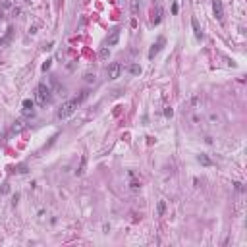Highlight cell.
I'll return each mask as SVG.
<instances>
[{"label": "cell", "instance_id": "1", "mask_svg": "<svg viewBox=\"0 0 247 247\" xmlns=\"http://www.w3.org/2000/svg\"><path fill=\"white\" fill-rule=\"evenodd\" d=\"M85 97H87V93L83 91L79 98H70V100H66V103L62 104L60 108H58V118H60V120H66V118H70L71 114L77 110V106L81 104V100H83Z\"/></svg>", "mask_w": 247, "mask_h": 247}, {"label": "cell", "instance_id": "2", "mask_svg": "<svg viewBox=\"0 0 247 247\" xmlns=\"http://www.w3.org/2000/svg\"><path fill=\"white\" fill-rule=\"evenodd\" d=\"M35 100H37L41 106H45V104L50 100V89L47 87V85H39L37 89H35Z\"/></svg>", "mask_w": 247, "mask_h": 247}, {"label": "cell", "instance_id": "3", "mask_svg": "<svg viewBox=\"0 0 247 247\" xmlns=\"http://www.w3.org/2000/svg\"><path fill=\"white\" fill-rule=\"evenodd\" d=\"M106 75H108V79H118L122 75V64L120 62H112L106 68Z\"/></svg>", "mask_w": 247, "mask_h": 247}, {"label": "cell", "instance_id": "4", "mask_svg": "<svg viewBox=\"0 0 247 247\" xmlns=\"http://www.w3.org/2000/svg\"><path fill=\"white\" fill-rule=\"evenodd\" d=\"M118 39H120V27H114L110 31V35L106 37V47H114L118 42Z\"/></svg>", "mask_w": 247, "mask_h": 247}, {"label": "cell", "instance_id": "5", "mask_svg": "<svg viewBox=\"0 0 247 247\" xmlns=\"http://www.w3.org/2000/svg\"><path fill=\"white\" fill-rule=\"evenodd\" d=\"M212 10H214V18L218 19V21H222L224 19V6H222L220 0H214V2H212Z\"/></svg>", "mask_w": 247, "mask_h": 247}, {"label": "cell", "instance_id": "6", "mask_svg": "<svg viewBox=\"0 0 247 247\" xmlns=\"http://www.w3.org/2000/svg\"><path fill=\"white\" fill-rule=\"evenodd\" d=\"M162 45H164V39L160 37V39H159V42H156V45H153V48L149 50V58H154V54H159V50L162 48Z\"/></svg>", "mask_w": 247, "mask_h": 247}, {"label": "cell", "instance_id": "7", "mask_svg": "<svg viewBox=\"0 0 247 247\" xmlns=\"http://www.w3.org/2000/svg\"><path fill=\"white\" fill-rule=\"evenodd\" d=\"M160 21H162V6H156V10H154V16H153V23L159 25Z\"/></svg>", "mask_w": 247, "mask_h": 247}, {"label": "cell", "instance_id": "8", "mask_svg": "<svg viewBox=\"0 0 247 247\" xmlns=\"http://www.w3.org/2000/svg\"><path fill=\"white\" fill-rule=\"evenodd\" d=\"M191 27H193V33H195V37H197V39L203 37V31H201V27H199V21H197V18H193V19H191Z\"/></svg>", "mask_w": 247, "mask_h": 247}, {"label": "cell", "instance_id": "9", "mask_svg": "<svg viewBox=\"0 0 247 247\" xmlns=\"http://www.w3.org/2000/svg\"><path fill=\"white\" fill-rule=\"evenodd\" d=\"M127 71H130L131 75H139L141 74V66L139 64H130L127 66Z\"/></svg>", "mask_w": 247, "mask_h": 247}, {"label": "cell", "instance_id": "10", "mask_svg": "<svg viewBox=\"0 0 247 247\" xmlns=\"http://www.w3.org/2000/svg\"><path fill=\"white\" fill-rule=\"evenodd\" d=\"M33 106H35V103H33L31 98H25V100H23V110H25V114L33 112Z\"/></svg>", "mask_w": 247, "mask_h": 247}, {"label": "cell", "instance_id": "11", "mask_svg": "<svg viewBox=\"0 0 247 247\" xmlns=\"http://www.w3.org/2000/svg\"><path fill=\"white\" fill-rule=\"evenodd\" d=\"M199 162H201V164H205V166H210V164H212V160H210L207 154H199Z\"/></svg>", "mask_w": 247, "mask_h": 247}, {"label": "cell", "instance_id": "12", "mask_svg": "<svg viewBox=\"0 0 247 247\" xmlns=\"http://www.w3.org/2000/svg\"><path fill=\"white\" fill-rule=\"evenodd\" d=\"M85 162H87V156L83 154V156H81V164H79V168H77V172H75L77 176H81V174H83V170H85Z\"/></svg>", "mask_w": 247, "mask_h": 247}, {"label": "cell", "instance_id": "13", "mask_svg": "<svg viewBox=\"0 0 247 247\" xmlns=\"http://www.w3.org/2000/svg\"><path fill=\"white\" fill-rule=\"evenodd\" d=\"M131 12L133 14H139V0H131Z\"/></svg>", "mask_w": 247, "mask_h": 247}, {"label": "cell", "instance_id": "14", "mask_svg": "<svg viewBox=\"0 0 247 247\" xmlns=\"http://www.w3.org/2000/svg\"><path fill=\"white\" fill-rule=\"evenodd\" d=\"M130 178H131V182H130V187L131 189H139V182H135V180H133V172H130Z\"/></svg>", "mask_w": 247, "mask_h": 247}, {"label": "cell", "instance_id": "15", "mask_svg": "<svg viewBox=\"0 0 247 247\" xmlns=\"http://www.w3.org/2000/svg\"><path fill=\"white\" fill-rule=\"evenodd\" d=\"M166 212V203L164 201H159V216H162Z\"/></svg>", "mask_w": 247, "mask_h": 247}, {"label": "cell", "instance_id": "16", "mask_svg": "<svg viewBox=\"0 0 247 247\" xmlns=\"http://www.w3.org/2000/svg\"><path fill=\"white\" fill-rule=\"evenodd\" d=\"M21 130H23V122L18 120V122L14 124V131H21Z\"/></svg>", "mask_w": 247, "mask_h": 247}, {"label": "cell", "instance_id": "17", "mask_svg": "<svg viewBox=\"0 0 247 247\" xmlns=\"http://www.w3.org/2000/svg\"><path fill=\"white\" fill-rule=\"evenodd\" d=\"M85 81L87 83H95V74H85Z\"/></svg>", "mask_w": 247, "mask_h": 247}, {"label": "cell", "instance_id": "18", "mask_svg": "<svg viewBox=\"0 0 247 247\" xmlns=\"http://www.w3.org/2000/svg\"><path fill=\"white\" fill-rule=\"evenodd\" d=\"M50 62H52V60H47L45 64H42V71H47L48 68H50Z\"/></svg>", "mask_w": 247, "mask_h": 247}, {"label": "cell", "instance_id": "19", "mask_svg": "<svg viewBox=\"0 0 247 247\" xmlns=\"http://www.w3.org/2000/svg\"><path fill=\"white\" fill-rule=\"evenodd\" d=\"M108 56V47L106 48H103V50H100V58H106Z\"/></svg>", "mask_w": 247, "mask_h": 247}, {"label": "cell", "instance_id": "20", "mask_svg": "<svg viewBox=\"0 0 247 247\" xmlns=\"http://www.w3.org/2000/svg\"><path fill=\"white\" fill-rule=\"evenodd\" d=\"M164 114H166V116H168V118H172V114H174V110H172V108H166V110H164Z\"/></svg>", "mask_w": 247, "mask_h": 247}, {"label": "cell", "instance_id": "21", "mask_svg": "<svg viewBox=\"0 0 247 247\" xmlns=\"http://www.w3.org/2000/svg\"><path fill=\"white\" fill-rule=\"evenodd\" d=\"M25 2H31V0H25Z\"/></svg>", "mask_w": 247, "mask_h": 247}]
</instances>
